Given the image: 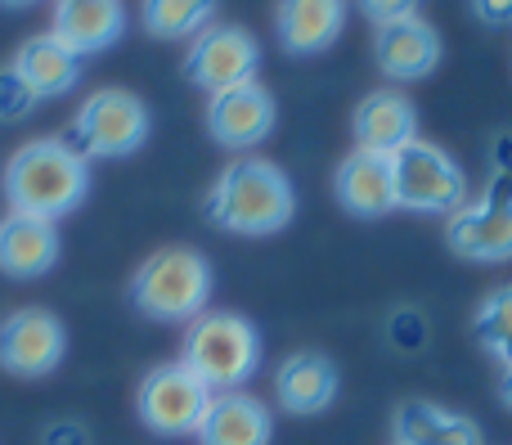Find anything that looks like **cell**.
<instances>
[{
  "label": "cell",
  "instance_id": "obj_27",
  "mask_svg": "<svg viewBox=\"0 0 512 445\" xmlns=\"http://www.w3.org/2000/svg\"><path fill=\"white\" fill-rule=\"evenodd\" d=\"M472 14L490 27H508L512 23V0H472Z\"/></svg>",
  "mask_w": 512,
  "mask_h": 445
},
{
  "label": "cell",
  "instance_id": "obj_1",
  "mask_svg": "<svg viewBox=\"0 0 512 445\" xmlns=\"http://www.w3.org/2000/svg\"><path fill=\"white\" fill-rule=\"evenodd\" d=\"M90 167L68 140H32L5 162V203L14 216H68L86 203Z\"/></svg>",
  "mask_w": 512,
  "mask_h": 445
},
{
  "label": "cell",
  "instance_id": "obj_18",
  "mask_svg": "<svg viewBox=\"0 0 512 445\" xmlns=\"http://www.w3.org/2000/svg\"><path fill=\"white\" fill-rule=\"evenodd\" d=\"M346 23V0H279L274 27L288 54H319L337 41Z\"/></svg>",
  "mask_w": 512,
  "mask_h": 445
},
{
  "label": "cell",
  "instance_id": "obj_8",
  "mask_svg": "<svg viewBox=\"0 0 512 445\" xmlns=\"http://www.w3.org/2000/svg\"><path fill=\"white\" fill-rule=\"evenodd\" d=\"M450 248L481 266L512 261V176H495L486 198L463 203L450 216Z\"/></svg>",
  "mask_w": 512,
  "mask_h": 445
},
{
  "label": "cell",
  "instance_id": "obj_6",
  "mask_svg": "<svg viewBox=\"0 0 512 445\" xmlns=\"http://www.w3.org/2000/svg\"><path fill=\"white\" fill-rule=\"evenodd\" d=\"M391 176H396V207L409 212H459L468 180H463L459 162L445 149L427 140H409L405 149L391 153Z\"/></svg>",
  "mask_w": 512,
  "mask_h": 445
},
{
  "label": "cell",
  "instance_id": "obj_4",
  "mask_svg": "<svg viewBox=\"0 0 512 445\" xmlns=\"http://www.w3.org/2000/svg\"><path fill=\"white\" fill-rule=\"evenodd\" d=\"M180 365L194 378H203L212 396L239 392L256 374V365H261V338H256V329L243 315H230V311L198 315L185 333Z\"/></svg>",
  "mask_w": 512,
  "mask_h": 445
},
{
  "label": "cell",
  "instance_id": "obj_19",
  "mask_svg": "<svg viewBox=\"0 0 512 445\" xmlns=\"http://www.w3.org/2000/svg\"><path fill=\"white\" fill-rule=\"evenodd\" d=\"M274 396L288 414H319L337 396V365L319 351H297L274 374Z\"/></svg>",
  "mask_w": 512,
  "mask_h": 445
},
{
  "label": "cell",
  "instance_id": "obj_11",
  "mask_svg": "<svg viewBox=\"0 0 512 445\" xmlns=\"http://www.w3.org/2000/svg\"><path fill=\"white\" fill-rule=\"evenodd\" d=\"M207 131L225 149H252L274 131V99L261 81H243L234 90H221L207 104Z\"/></svg>",
  "mask_w": 512,
  "mask_h": 445
},
{
  "label": "cell",
  "instance_id": "obj_28",
  "mask_svg": "<svg viewBox=\"0 0 512 445\" xmlns=\"http://www.w3.org/2000/svg\"><path fill=\"white\" fill-rule=\"evenodd\" d=\"M45 445H86V432H81V423H54L45 432Z\"/></svg>",
  "mask_w": 512,
  "mask_h": 445
},
{
  "label": "cell",
  "instance_id": "obj_10",
  "mask_svg": "<svg viewBox=\"0 0 512 445\" xmlns=\"http://www.w3.org/2000/svg\"><path fill=\"white\" fill-rule=\"evenodd\" d=\"M256 63H261V50L243 27H207L194 36L185 72L207 95H221V90H234L243 81H256Z\"/></svg>",
  "mask_w": 512,
  "mask_h": 445
},
{
  "label": "cell",
  "instance_id": "obj_16",
  "mask_svg": "<svg viewBox=\"0 0 512 445\" xmlns=\"http://www.w3.org/2000/svg\"><path fill=\"white\" fill-rule=\"evenodd\" d=\"M59 261V230L41 216H14L0 221V270L9 279H41Z\"/></svg>",
  "mask_w": 512,
  "mask_h": 445
},
{
  "label": "cell",
  "instance_id": "obj_20",
  "mask_svg": "<svg viewBox=\"0 0 512 445\" xmlns=\"http://www.w3.org/2000/svg\"><path fill=\"white\" fill-rule=\"evenodd\" d=\"M9 68L23 77V86L32 90L36 99L68 95V90L77 86V77H81V59L68 50V45L54 41V32L27 36V41L18 45V54H14V63H9Z\"/></svg>",
  "mask_w": 512,
  "mask_h": 445
},
{
  "label": "cell",
  "instance_id": "obj_5",
  "mask_svg": "<svg viewBox=\"0 0 512 445\" xmlns=\"http://www.w3.org/2000/svg\"><path fill=\"white\" fill-rule=\"evenodd\" d=\"M144 140H149V108L122 86L95 90L68 131V149H77L81 158H126Z\"/></svg>",
  "mask_w": 512,
  "mask_h": 445
},
{
  "label": "cell",
  "instance_id": "obj_3",
  "mask_svg": "<svg viewBox=\"0 0 512 445\" xmlns=\"http://www.w3.org/2000/svg\"><path fill=\"white\" fill-rule=\"evenodd\" d=\"M212 297V266L194 248H162L135 270L131 302L158 324H194Z\"/></svg>",
  "mask_w": 512,
  "mask_h": 445
},
{
  "label": "cell",
  "instance_id": "obj_31",
  "mask_svg": "<svg viewBox=\"0 0 512 445\" xmlns=\"http://www.w3.org/2000/svg\"><path fill=\"white\" fill-rule=\"evenodd\" d=\"M27 5H36V0H0V9H27Z\"/></svg>",
  "mask_w": 512,
  "mask_h": 445
},
{
  "label": "cell",
  "instance_id": "obj_29",
  "mask_svg": "<svg viewBox=\"0 0 512 445\" xmlns=\"http://www.w3.org/2000/svg\"><path fill=\"white\" fill-rule=\"evenodd\" d=\"M495 171L499 176H512V135H499L495 140Z\"/></svg>",
  "mask_w": 512,
  "mask_h": 445
},
{
  "label": "cell",
  "instance_id": "obj_26",
  "mask_svg": "<svg viewBox=\"0 0 512 445\" xmlns=\"http://www.w3.org/2000/svg\"><path fill=\"white\" fill-rule=\"evenodd\" d=\"M360 9L382 27V23H396V18H414L418 0H360Z\"/></svg>",
  "mask_w": 512,
  "mask_h": 445
},
{
  "label": "cell",
  "instance_id": "obj_13",
  "mask_svg": "<svg viewBox=\"0 0 512 445\" xmlns=\"http://www.w3.org/2000/svg\"><path fill=\"white\" fill-rule=\"evenodd\" d=\"M54 41L68 45L77 59L104 54L126 32L122 0H54Z\"/></svg>",
  "mask_w": 512,
  "mask_h": 445
},
{
  "label": "cell",
  "instance_id": "obj_22",
  "mask_svg": "<svg viewBox=\"0 0 512 445\" xmlns=\"http://www.w3.org/2000/svg\"><path fill=\"white\" fill-rule=\"evenodd\" d=\"M212 14H216V0H144L140 9L149 36H158V41H180V36L207 32Z\"/></svg>",
  "mask_w": 512,
  "mask_h": 445
},
{
  "label": "cell",
  "instance_id": "obj_17",
  "mask_svg": "<svg viewBox=\"0 0 512 445\" xmlns=\"http://www.w3.org/2000/svg\"><path fill=\"white\" fill-rule=\"evenodd\" d=\"M270 410L248 392H221L212 396L203 423H198V445H270Z\"/></svg>",
  "mask_w": 512,
  "mask_h": 445
},
{
  "label": "cell",
  "instance_id": "obj_23",
  "mask_svg": "<svg viewBox=\"0 0 512 445\" xmlns=\"http://www.w3.org/2000/svg\"><path fill=\"white\" fill-rule=\"evenodd\" d=\"M477 342L499 360L504 369H512V284L495 288L477 311Z\"/></svg>",
  "mask_w": 512,
  "mask_h": 445
},
{
  "label": "cell",
  "instance_id": "obj_21",
  "mask_svg": "<svg viewBox=\"0 0 512 445\" xmlns=\"http://www.w3.org/2000/svg\"><path fill=\"white\" fill-rule=\"evenodd\" d=\"M396 445H481V428L459 410L409 401L396 410Z\"/></svg>",
  "mask_w": 512,
  "mask_h": 445
},
{
  "label": "cell",
  "instance_id": "obj_9",
  "mask_svg": "<svg viewBox=\"0 0 512 445\" xmlns=\"http://www.w3.org/2000/svg\"><path fill=\"white\" fill-rule=\"evenodd\" d=\"M63 351H68V333H63L59 315L41 311V306H23L0 320V369L5 374L45 378L59 369Z\"/></svg>",
  "mask_w": 512,
  "mask_h": 445
},
{
  "label": "cell",
  "instance_id": "obj_25",
  "mask_svg": "<svg viewBox=\"0 0 512 445\" xmlns=\"http://www.w3.org/2000/svg\"><path fill=\"white\" fill-rule=\"evenodd\" d=\"M387 338L396 351H423L427 347V315L414 306H400L387 324Z\"/></svg>",
  "mask_w": 512,
  "mask_h": 445
},
{
  "label": "cell",
  "instance_id": "obj_30",
  "mask_svg": "<svg viewBox=\"0 0 512 445\" xmlns=\"http://www.w3.org/2000/svg\"><path fill=\"white\" fill-rule=\"evenodd\" d=\"M499 401H504V410L512 414V369H504V378H499Z\"/></svg>",
  "mask_w": 512,
  "mask_h": 445
},
{
  "label": "cell",
  "instance_id": "obj_7",
  "mask_svg": "<svg viewBox=\"0 0 512 445\" xmlns=\"http://www.w3.org/2000/svg\"><path fill=\"white\" fill-rule=\"evenodd\" d=\"M135 405H140V419L149 432H158V437H189L203 423L212 392H207L203 378H194L176 360V365H158L144 374Z\"/></svg>",
  "mask_w": 512,
  "mask_h": 445
},
{
  "label": "cell",
  "instance_id": "obj_24",
  "mask_svg": "<svg viewBox=\"0 0 512 445\" xmlns=\"http://www.w3.org/2000/svg\"><path fill=\"white\" fill-rule=\"evenodd\" d=\"M36 104H41V99L23 86V77H18L14 68H0V122H23Z\"/></svg>",
  "mask_w": 512,
  "mask_h": 445
},
{
  "label": "cell",
  "instance_id": "obj_14",
  "mask_svg": "<svg viewBox=\"0 0 512 445\" xmlns=\"http://www.w3.org/2000/svg\"><path fill=\"white\" fill-rule=\"evenodd\" d=\"M337 203L351 216H387L396 207V176H391V158L382 153H364L351 149L342 162H337Z\"/></svg>",
  "mask_w": 512,
  "mask_h": 445
},
{
  "label": "cell",
  "instance_id": "obj_15",
  "mask_svg": "<svg viewBox=\"0 0 512 445\" xmlns=\"http://www.w3.org/2000/svg\"><path fill=\"white\" fill-rule=\"evenodd\" d=\"M351 131H355V149L391 158L396 149H405V144L414 140L418 113L400 90H373V95H364L360 108H355Z\"/></svg>",
  "mask_w": 512,
  "mask_h": 445
},
{
  "label": "cell",
  "instance_id": "obj_12",
  "mask_svg": "<svg viewBox=\"0 0 512 445\" xmlns=\"http://www.w3.org/2000/svg\"><path fill=\"white\" fill-rule=\"evenodd\" d=\"M373 59L391 81H418L441 63V36L423 18H396L373 32Z\"/></svg>",
  "mask_w": 512,
  "mask_h": 445
},
{
  "label": "cell",
  "instance_id": "obj_2",
  "mask_svg": "<svg viewBox=\"0 0 512 445\" xmlns=\"http://www.w3.org/2000/svg\"><path fill=\"white\" fill-rule=\"evenodd\" d=\"M292 207H297L292 180L265 158L230 162V167L221 171V180L212 185V198H207V216H212L221 230L248 234V239L283 230V225L292 221Z\"/></svg>",
  "mask_w": 512,
  "mask_h": 445
}]
</instances>
